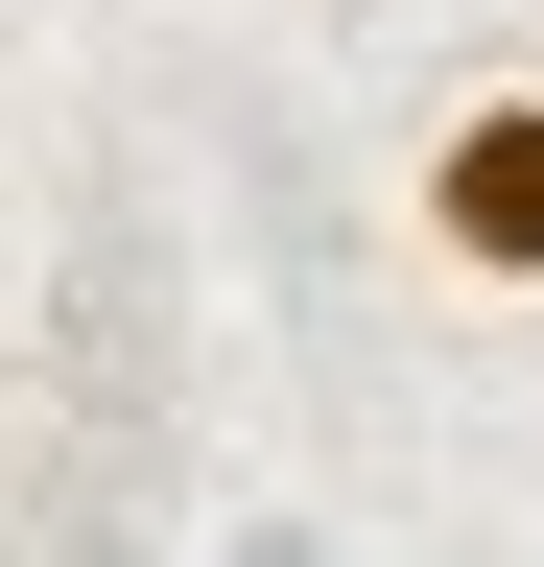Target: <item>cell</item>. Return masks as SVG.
I'll use <instances>...</instances> for the list:
<instances>
[{"mask_svg":"<svg viewBox=\"0 0 544 567\" xmlns=\"http://www.w3.org/2000/svg\"><path fill=\"white\" fill-rule=\"evenodd\" d=\"M427 260L450 284H544V71H497V95H450L427 118Z\"/></svg>","mask_w":544,"mask_h":567,"instance_id":"obj_1","label":"cell"}]
</instances>
